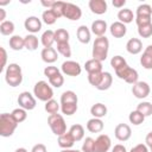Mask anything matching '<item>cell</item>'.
<instances>
[{
	"mask_svg": "<svg viewBox=\"0 0 152 152\" xmlns=\"http://www.w3.org/2000/svg\"><path fill=\"white\" fill-rule=\"evenodd\" d=\"M109 51V40L106 36L103 37H97L94 40L93 44V50H91V56L94 59H97L100 62L106 61Z\"/></svg>",
	"mask_w": 152,
	"mask_h": 152,
	"instance_id": "6da1fadb",
	"label": "cell"
},
{
	"mask_svg": "<svg viewBox=\"0 0 152 152\" xmlns=\"http://www.w3.org/2000/svg\"><path fill=\"white\" fill-rule=\"evenodd\" d=\"M61 110L65 115H74L77 112V103H63L61 104Z\"/></svg>",
	"mask_w": 152,
	"mask_h": 152,
	"instance_id": "60d3db41",
	"label": "cell"
},
{
	"mask_svg": "<svg viewBox=\"0 0 152 152\" xmlns=\"http://www.w3.org/2000/svg\"><path fill=\"white\" fill-rule=\"evenodd\" d=\"M112 146V140L107 134H100L95 139L94 152H108Z\"/></svg>",
	"mask_w": 152,
	"mask_h": 152,
	"instance_id": "8fae6325",
	"label": "cell"
},
{
	"mask_svg": "<svg viewBox=\"0 0 152 152\" xmlns=\"http://www.w3.org/2000/svg\"><path fill=\"white\" fill-rule=\"evenodd\" d=\"M75 142H76L75 139L72 138V135H71L69 132H66V133H64V134H62V135L58 137V145H59V147H62L63 150L71 148Z\"/></svg>",
	"mask_w": 152,
	"mask_h": 152,
	"instance_id": "603a6c76",
	"label": "cell"
},
{
	"mask_svg": "<svg viewBox=\"0 0 152 152\" xmlns=\"http://www.w3.org/2000/svg\"><path fill=\"white\" fill-rule=\"evenodd\" d=\"M18 127V122L13 119L12 114L2 113L0 115V135L4 138H8L13 135Z\"/></svg>",
	"mask_w": 152,
	"mask_h": 152,
	"instance_id": "3957f363",
	"label": "cell"
},
{
	"mask_svg": "<svg viewBox=\"0 0 152 152\" xmlns=\"http://www.w3.org/2000/svg\"><path fill=\"white\" fill-rule=\"evenodd\" d=\"M49 83H50L51 87L61 88V87L63 86V83H64V77H63L62 72H59V74H57V75L50 77V78H49Z\"/></svg>",
	"mask_w": 152,
	"mask_h": 152,
	"instance_id": "f6af8a7d",
	"label": "cell"
},
{
	"mask_svg": "<svg viewBox=\"0 0 152 152\" xmlns=\"http://www.w3.org/2000/svg\"><path fill=\"white\" fill-rule=\"evenodd\" d=\"M68 132L72 135V138L75 139V141H81L84 138V127L82 125H80V124L72 125Z\"/></svg>",
	"mask_w": 152,
	"mask_h": 152,
	"instance_id": "83f0119b",
	"label": "cell"
},
{
	"mask_svg": "<svg viewBox=\"0 0 152 152\" xmlns=\"http://www.w3.org/2000/svg\"><path fill=\"white\" fill-rule=\"evenodd\" d=\"M126 64H127V63H126V59H125L122 56H120V55H116V56L112 57V59H110V66H112L114 70H118V69L125 66Z\"/></svg>",
	"mask_w": 152,
	"mask_h": 152,
	"instance_id": "ab89813d",
	"label": "cell"
},
{
	"mask_svg": "<svg viewBox=\"0 0 152 152\" xmlns=\"http://www.w3.org/2000/svg\"><path fill=\"white\" fill-rule=\"evenodd\" d=\"M137 110L139 113H141L145 118L152 115V103L147 102V101H142L137 106Z\"/></svg>",
	"mask_w": 152,
	"mask_h": 152,
	"instance_id": "836d02e7",
	"label": "cell"
},
{
	"mask_svg": "<svg viewBox=\"0 0 152 152\" xmlns=\"http://www.w3.org/2000/svg\"><path fill=\"white\" fill-rule=\"evenodd\" d=\"M48 125L51 128L52 133L55 135H57V137L66 133V124H65V120L58 113L49 115V118H48Z\"/></svg>",
	"mask_w": 152,
	"mask_h": 152,
	"instance_id": "5b68a950",
	"label": "cell"
},
{
	"mask_svg": "<svg viewBox=\"0 0 152 152\" xmlns=\"http://www.w3.org/2000/svg\"><path fill=\"white\" fill-rule=\"evenodd\" d=\"M76 36H77V39H78L80 43H82V44H88V43L90 42V38H91V31H90L86 25H81V26L77 28Z\"/></svg>",
	"mask_w": 152,
	"mask_h": 152,
	"instance_id": "44dd1931",
	"label": "cell"
},
{
	"mask_svg": "<svg viewBox=\"0 0 152 152\" xmlns=\"http://www.w3.org/2000/svg\"><path fill=\"white\" fill-rule=\"evenodd\" d=\"M128 120H129V122L133 124L134 126H139V125H141V124L144 122L145 116L135 109V110H133V112L129 113V115H128Z\"/></svg>",
	"mask_w": 152,
	"mask_h": 152,
	"instance_id": "8d00e7d4",
	"label": "cell"
},
{
	"mask_svg": "<svg viewBox=\"0 0 152 152\" xmlns=\"http://www.w3.org/2000/svg\"><path fill=\"white\" fill-rule=\"evenodd\" d=\"M40 43L43 44L44 48H52V44L55 43V31L52 30L44 31L40 37Z\"/></svg>",
	"mask_w": 152,
	"mask_h": 152,
	"instance_id": "4316f807",
	"label": "cell"
},
{
	"mask_svg": "<svg viewBox=\"0 0 152 152\" xmlns=\"http://www.w3.org/2000/svg\"><path fill=\"white\" fill-rule=\"evenodd\" d=\"M57 52L61 53L63 57H71V48L69 43H62V44H57Z\"/></svg>",
	"mask_w": 152,
	"mask_h": 152,
	"instance_id": "b9f144b4",
	"label": "cell"
},
{
	"mask_svg": "<svg viewBox=\"0 0 152 152\" xmlns=\"http://www.w3.org/2000/svg\"><path fill=\"white\" fill-rule=\"evenodd\" d=\"M150 150H151V152H152V146H151V147H150Z\"/></svg>",
	"mask_w": 152,
	"mask_h": 152,
	"instance_id": "be15d7a7",
	"label": "cell"
},
{
	"mask_svg": "<svg viewBox=\"0 0 152 152\" xmlns=\"http://www.w3.org/2000/svg\"><path fill=\"white\" fill-rule=\"evenodd\" d=\"M77 102H78V97H77L76 93L72 90H65L61 95V104H63V103H77Z\"/></svg>",
	"mask_w": 152,
	"mask_h": 152,
	"instance_id": "4dcf8cb0",
	"label": "cell"
},
{
	"mask_svg": "<svg viewBox=\"0 0 152 152\" xmlns=\"http://www.w3.org/2000/svg\"><path fill=\"white\" fill-rule=\"evenodd\" d=\"M112 152H127V150H126V147H125L124 145L116 144V145H114V147L112 148Z\"/></svg>",
	"mask_w": 152,
	"mask_h": 152,
	"instance_id": "11a10c76",
	"label": "cell"
},
{
	"mask_svg": "<svg viewBox=\"0 0 152 152\" xmlns=\"http://www.w3.org/2000/svg\"><path fill=\"white\" fill-rule=\"evenodd\" d=\"M107 23L102 19H97L95 21L91 23V27H90V31L91 33H94L96 37H103L106 31H107Z\"/></svg>",
	"mask_w": 152,
	"mask_h": 152,
	"instance_id": "e0dca14e",
	"label": "cell"
},
{
	"mask_svg": "<svg viewBox=\"0 0 152 152\" xmlns=\"http://www.w3.org/2000/svg\"><path fill=\"white\" fill-rule=\"evenodd\" d=\"M140 64L146 70L152 69V44H150V45H147V48H145V50L140 57Z\"/></svg>",
	"mask_w": 152,
	"mask_h": 152,
	"instance_id": "2e32d148",
	"label": "cell"
},
{
	"mask_svg": "<svg viewBox=\"0 0 152 152\" xmlns=\"http://www.w3.org/2000/svg\"><path fill=\"white\" fill-rule=\"evenodd\" d=\"M112 83H113V76H112V74L108 72V71H103V76H102L101 83L99 84V87H97L96 89L102 90V91H103V90H107V89L110 88Z\"/></svg>",
	"mask_w": 152,
	"mask_h": 152,
	"instance_id": "f546056e",
	"label": "cell"
},
{
	"mask_svg": "<svg viewBox=\"0 0 152 152\" xmlns=\"http://www.w3.org/2000/svg\"><path fill=\"white\" fill-rule=\"evenodd\" d=\"M10 4V1H4V2H0V6H4V5H7Z\"/></svg>",
	"mask_w": 152,
	"mask_h": 152,
	"instance_id": "6125c7cd",
	"label": "cell"
},
{
	"mask_svg": "<svg viewBox=\"0 0 152 152\" xmlns=\"http://www.w3.org/2000/svg\"><path fill=\"white\" fill-rule=\"evenodd\" d=\"M33 95L36 99L43 102H48L53 97V90L50 83L45 81H38L33 87Z\"/></svg>",
	"mask_w": 152,
	"mask_h": 152,
	"instance_id": "277c9868",
	"label": "cell"
},
{
	"mask_svg": "<svg viewBox=\"0 0 152 152\" xmlns=\"http://www.w3.org/2000/svg\"><path fill=\"white\" fill-rule=\"evenodd\" d=\"M102 76H103V71H102V72H96V74H88V82H89L93 87L97 88L99 84L101 83Z\"/></svg>",
	"mask_w": 152,
	"mask_h": 152,
	"instance_id": "ee69618b",
	"label": "cell"
},
{
	"mask_svg": "<svg viewBox=\"0 0 152 152\" xmlns=\"http://www.w3.org/2000/svg\"><path fill=\"white\" fill-rule=\"evenodd\" d=\"M40 57L43 59V62L48 63V64H52L57 61L58 58V52L56 49L53 48H44L40 52Z\"/></svg>",
	"mask_w": 152,
	"mask_h": 152,
	"instance_id": "9a60e30c",
	"label": "cell"
},
{
	"mask_svg": "<svg viewBox=\"0 0 152 152\" xmlns=\"http://www.w3.org/2000/svg\"><path fill=\"white\" fill-rule=\"evenodd\" d=\"M14 152H28V151H27L25 147H19V148H17Z\"/></svg>",
	"mask_w": 152,
	"mask_h": 152,
	"instance_id": "94428289",
	"label": "cell"
},
{
	"mask_svg": "<svg viewBox=\"0 0 152 152\" xmlns=\"http://www.w3.org/2000/svg\"><path fill=\"white\" fill-rule=\"evenodd\" d=\"M17 101H18L19 107L24 108L25 110H32V109L36 108V104H37L36 97L30 91H23V93H20Z\"/></svg>",
	"mask_w": 152,
	"mask_h": 152,
	"instance_id": "52a82bcc",
	"label": "cell"
},
{
	"mask_svg": "<svg viewBox=\"0 0 152 152\" xmlns=\"http://www.w3.org/2000/svg\"><path fill=\"white\" fill-rule=\"evenodd\" d=\"M138 33L141 38H150L152 36V23L148 25L139 26L138 27Z\"/></svg>",
	"mask_w": 152,
	"mask_h": 152,
	"instance_id": "bcb514c9",
	"label": "cell"
},
{
	"mask_svg": "<svg viewBox=\"0 0 152 152\" xmlns=\"http://www.w3.org/2000/svg\"><path fill=\"white\" fill-rule=\"evenodd\" d=\"M44 7H46L48 10H51L52 7H53V5L56 4V1H45V0H42V2H40Z\"/></svg>",
	"mask_w": 152,
	"mask_h": 152,
	"instance_id": "9f6ffc18",
	"label": "cell"
},
{
	"mask_svg": "<svg viewBox=\"0 0 152 152\" xmlns=\"http://www.w3.org/2000/svg\"><path fill=\"white\" fill-rule=\"evenodd\" d=\"M114 135L119 141H127L132 135V129L127 124H119L114 129Z\"/></svg>",
	"mask_w": 152,
	"mask_h": 152,
	"instance_id": "7c38bea8",
	"label": "cell"
},
{
	"mask_svg": "<svg viewBox=\"0 0 152 152\" xmlns=\"http://www.w3.org/2000/svg\"><path fill=\"white\" fill-rule=\"evenodd\" d=\"M44 108H45V110L51 115V114H56V113H58V110H59L61 107H59V103H58L56 100L51 99V100H49L48 102H45Z\"/></svg>",
	"mask_w": 152,
	"mask_h": 152,
	"instance_id": "f35d334b",
	"label": "cell"
},
{
	"mask_svg": "<svg viewBox=\"0 0 152 152\" xmlns=\"http://www.w3.org/2000/svg\"><path fill=\"white\" fill-rule=\"evenodd\" d=\"M8 44H10V48L14 51H20L23 49H25V39L18 34H14V36H11L10 40H8Z\"/></svg>",
	"mask_w": 152,
	"mask_h": 152,
	"instance_id": "d4e9b609",
	"label": "cell"
},
{
	"mask_svg": "<svg viewBox=\"0 0 152 152\" xmlns=\"http://www.w3.org/2000/svg\"><path fill=\"white\" fill-rule=\"evenodd\" d=\"M135 17H152V7L148 4H142L137 7Z\"/></svg>",
	"mask_w": 152,
	"mask_h": 152,
	"instance_id": "e575fe53",
	"label": "cell"
},
{
	"mask_svg": "<svg viewBox=\"0 0 152 152\" xmlns=\"http://www.w3.org/2000/svg\"><path fill=\"white\" fill-rule=\"evenodd\" d=\"M14 23L11 20H5L0 24V33L2 36H11L14 32Z\"/></svg>",
	"mask_w": 152,
	"mask_h": 152,
	"instance_id": "d6a6232c",
	"label": "cell"
},
{
	"mask_svg": "<svg viewBox=\"0 0 152 152\" xmlns=\"http://www.w3.org/2000/svg\"><path fill=\"white\" fill-rule=\"evenodd\" d=\"M118 19H119L120 23H122V24L126 25V24L132 23L133 19H135V17H134L132 10H129V8H121L118 12Z\"/></svg>",
	"mask_w": 152,
	"mask_h": 152,
	"instance_id": "cb8c5ba5",
	"label": "cell"
},
{
	"mask_svg": "<svg viewBox=\"0 0 152 152\" xmlns=\"http://www.w3.org/2000/svg\"><path fill=\"white\" fill-rule=\"evenodd\" d=\"M61 71H59V69L57 68V66H53V65H49V66H46L45 69H44V75L48 77V80L50 78V77H52V76H55V75H57V74H59Z\"/></svg>",
	"mask_w": 152,
	"mask_h": 152,
	"instance_id": "c3c4849f",
	"label": "cell"
},
{
	"mask_svg": "<svg viewBox=\"0 0 152 152\" xmlns=\"http://www.w3.org/2000/svg\"><path fill=\"white\" fill-rule=\"evenodd\" d=\"M63 17L69 20H78L82 17V10L80 6L71 4V2H64L63 7Z\"/></svg>",
	"mask_w": 152,
	"mask_h": 152,
	"instance_id": "ba28073f",
	"label": "cell"
},
{
	"mask_svg": "<svg viewBox=\"0 0 152 152\" xmlns=\"http://www.w3.org/2000/svg\"><path fill=\"white\" fill-rule=\"evenodd\" d=\"M94 148H95V139L87 137L82 144L81 151L82 152H94Z\"/></svg>",
	"mask_w": 152,
	"mask_h": 152,
	"instance_id": "7bdbcfd3",
	"label": "cell"
},
{
	"mask_svg": "<svg viewBox=\"0 0 152 152\" xmlns=\"http://www.w3.org/2000/svg\"><path fill=\"white\" fill-rule=\"evenodd\" d=\"M150 86L147 82H144V81H138L137 83H134L132 86V94L137 97V99H146L148 95H150Z\"/></svg>",
	"mask_w": 152,
	"mask_h": 152,
	"instance_id": "30bf717a",
	"label": "cell"
},
{
	"mask_svg": "<svg viewBox=\"0 0 152 152\" xmlns=\"http://www.w3.org/2000/svg\"><path fill=\"white\" fill-rule=\"evenodd\" d=\"M115 75L120 78V80H124L126 83H129V84H134L138 82V78H139V75H138V71L133 68H131L128 64H126L125 66L115 70Z\"/></svg>",
	"mask_w": 152,
	"mask_h": 152,
	"instance_id": "8992f818",
	"label": "cell"
},
{
	"mask_svg": "<svg viewBox=\"0 0 152 152\" xmlns=\"http://www.w3.org/2000/svg\"><path fill=\"white\" fill-rule=\"evenodd\" d=\"M0 52H1V66H0V71H2L6 66V62H7V52L5 50V48L0 46Z\"/></svg>",
	"mask_w": 152,
	"mask_h": 152,
	"instance_id": "f907efd6",
	"label": "cell"
},
{
	"mask_svg": "<svg viewBox=\"0 0 152 152\" xmlns=\"http://www.w3.org/2000/svg\"><path fill=\"white\" fill-rule=\"evenodd\" d=\"M88 6L94 14H99V15L104 14L107 12V8H108L107 2L104 0H90Z\"/></svg>",
	"mask_w": 152,
	"mask_h": 152,
	"instance_id": "5bb4252c",
	"label": "cell"
},
{
	"mask_svg": "<svg viewBox=\"0 0 152 152\" xmlns=\"http://www.w3.org/2000/svg\"><path fill=\"white\" fill-rule=\"evenodd\" d=\"M112 4H113L114 7L121 10V8H124V6H125V4H126V0H113Z\"/></svg>",
	"mask_w": 152,
	"mask_h": 152,
	"instance_id": "db71d44e",
	"label": "cell"
},
{
	"mask_svg": "<svg viewBox=\"0 0 152 152\" xmlns=\"http://www.w3.org/2000/svg\"><path fill=\"white\" fill-rule=\"evenodd\" d=\"M57 20V17L55 15V13L51 10H45L42 14V21L46 25H53Z\"/></svg>",
	"mask_w": 152,
	"mask_h": 152,
	"instance_id": "74e56055",
	"label": "cell"
},
{
	"mask_svg": "<svg viewBox=\"0 0 152 152\" xmlns=\"http://www.w3.org/2000/svg\"><path fill=\"white\" fill-rule=\"evenodd\" d=\"M61 152H82L80 150H72V148H66V150H62Z\"/></svg>",
	"mask_w": 152,
	"mask_h": 152,
	"instance_id": "91938a15",
	"label": "cell"
},
{
	"mask_svg": "<svg viewBox=\"0 0 152 152\" xmlns=\"http://www.w3.org/2000/svg\"><path fill=\"white\" fill-rule=\"evenodd\" d=\"M24 26L25 28L31 33V34H34L37 32H39L42 30V20L38 18V17H34V15H31V17H27L24 21Z\"/></svg>",
	"mask_w": 152,
	"mask_h": 152,
	"instance_id": "4fadbf2b",
	"label": "cell"
},
{
	"mask_svg": "<svg viewBox=\"0 0 152 152\" xmlns=\"http://www.w3.org/2000/svg\"><path fill=\"white\" fill-rule=\"evenodd\" d=\"M5 81L10 87H18L23 82V71L19 64L10 63L5 70Z\"/></svg>",
	"mask_w": 152,
	"mask_h": 152,
	"instance_id": "7a4b0ae2",
	"label": "cell"
},
{
	"mask_svg": "<svg viewBox=\"0 0 152 152\" xmlns=\"http://www.w3.org/2000/svg\"><path fill=\"white\" fill-rule=\"evenodd\" d=\"M31 152H48V150H46V146L44 144H37L32 147Z\"/></svg>",
	"mask_w": 152,
	"mask_h": 152,
	"instance_id": "f5cc1de1",
	"label": "cell"
},
{
	"mask_svg": "<svg viewBox=\"0 0 152 152\" xmlns=\"http://www.w3.org/2000/svg\"><path fill=\"white\" fill-rule=\"evenodd\" d=\"M11 114H12L13 119H14L18 124H20V122L25 121V120H26V118H27V110H25V109H24V108H21V107L13 109Z\"/></svg>",
	"mask_w": 152,
	"mask_h": 152,
	"instance_id": "d590c367",
	"label": "cell"
},
{
	"mask_svg": "<svg viewBox=\"0 0 152 152\" xmlns=\"http://www.w3.org/2000/svg\"><path fill=\"white\" fill-rule=\"evenodd\" d=\"M107 112H108V109H107L106 104L100 103V102L93 104L90 108V114L93 115V118H97V119H102L103 116H106Z\"/></svg>",
	"mask_w": 152,
	"mask_h": 152,
	"instance_id": "484cf974",
	"label": "cell"
},
{
	"mask_svg": "<svg viewBox=\"0 0 152 152\" xmlns=\"http://www.w3.org/2000/svg\"><path fill=\"white\" fill-rule=\"evenodd\" d=\"M145 142H146V146L147 147H151L152 146V132L147 133V135L145 138Z\"/></svg>",
	"mask_w": 152,
	"mask_h": 152,
	"instance_id": "6f0895ef",
	"label": "cell"
},
{
	"mask_svg": "<svg viewBox=\"0 0 152 152\" xmlns=\"http://www.w3.org/2000/svg\"><path fill=\"white\" fill-rule=\"evenodd\" d=\"M84 69L88 74H96V72H102V62L97 59H89L84 63Z\"/></svg>",
	"mask_w": 152,
	"mask_h": 152,
	"instance_id": "7402d4cb",
	"label": "cell"
},
{
	"mask_svg": "<svg viewBox=\"0 0 152 152\" xmlns=\"http://www.w3.org/2000/svg\"><path fill=\"white\" fill-rule=\"evenodd\" d=\"M63 7H64V1H56V4L53 5V7L51 8V11L55 13V15L58 18L63 17Z\"/></svg>",
	"mask_w": 152,
	"mask_h": 152,
	"instance_id": "7dc6e473",
	"label": "cell"
},
{
	"mask_svg": "<svg viewBox=\"0 0 152 152\" xmlns=\"http://www.w3.org/2000/svg\"><path fill=\"white\" fill-rule=\"evenodd\" d=\"M69 32L65 28H57L55 31V42L57 44H62V43H69Z\"/></svg>",
	"mask_w": 152,
	"mask_h": 152,
	"instance_id": "1f68e13d",
	"label": "cell"
},
{
	"mask_svg": "<svg viewBox=\"0 0 152 152\" xmlns=\"http://www.w3.org/2000/svg\"><path fill=\"white\" fill-rule=\"evenodd\" d=\"M61 70L64 75L75 77V76H78L82 72V66L80 65V63H77L75 61H65V62L62 63Z\"/></svg>",
	"mask_w": 152,
	"mask_h": 152,
	"instance_id": "9c48e42d",
	"label": "cell"
},
{
	"mask_svg": "<svg viewBox=\"0 0 152 152\" xmlns=\"http://www.w3.org/2000/svg\"><path fill=\"white\" fill-rule=\"evenodd\" d=\"M126 50L131 55H138L142 50V42L139 38H131L126 43Z\"/></svg>",
	"mask_w": 152,
	"mask_h": 152,
	"instance_id": "d6986e66",
	"label": "cell"
},
{
	"mask_svg": "<svg viewBox=\"0 0 152 152\" xmlns=\"http://www.w3.org/2000/svg\"><path fill=\"white\" fill-rule=\"evenodd\" d=\"M109 31H110V34L114 37V38H122L126 36L127 33V27L125 24L120 23V21H114L110 27H109Z\"/></svg>",
	"mask_w": 152,
	"mask_h": 152,
	"instance_id": "ac0fdd59",
	"label": "cell"
},
{
	"mask_svg": "<svg viewBox=\"0 0 152 152\" xmlns=\"http://www.w3.org/2000/svg\"><path fill=\"white\" fill-rule=\"evenodd\" d=\"M151 18L152 17H135V24H137L138 27L139 26H144V25H148V24L152 23Z\"/></svg>",
	"mask_w": 152,
	"mask_h": 152,
	"instance_id": "681fc988",
	"label": "cell"
},
{
	"mask_svg": "<svg viewBox=\"0 0 152 152\" xmlns=\"http://www.w3.org/2000/svg\"><path fill=\"white\" fill-rule=\"evenodd\" d=\"M87 129L90 132V133H100L104 125H103V121L101 119H97V118H91L87 121V125H86Z\"/></svg>",
	"mask_w": 152,
	"mask_h": 152,
	"instance_id": "ffe728a7",
	"label": "cell"
},
{
	"mask_svg": "<svg viewBox=\"0 0 152 152\" xmlns=\"http://www.w3.org/2000/svg\"><path fill=\"white\" fill-rule=\"evenodd\" d=\"M129 152H148V147L146 146V144H138L132 147Z\"/></svg>",
	"mask_w": 152,
	"mask_h": 152,
	"instance_id": "816d5d0a",
	"label": "cell"
},
{
	"mask_svg": "<svg viewBox=\"0 0 152 152\" xmlns=\"http://www.w3.org/2000/svg\"><path fill=\"white\" fill-rule=\"evenodd\" d=\"M24 39H25V49H26V50H28V51H34V50L38 49L39 40H38V37H37V36L28 33L26 37H24Z\"/></svg>",
	"mask_w": 152,
	"mask_h": 152,
	"instance_id": "f1b7e54d",
	"label": "cell"
},
{
	"mask_svg": "<svg viewBox=\"0 0 152 152\" xmlns=\"http://www.w3.org/2000/svg\"><path fill=\"white\" fill-rule=\"evenodd\" d=\"M5 18H6V11L0 7V21L4 23L5 21Z\"/></svg>",
	"mask_w": 152,
	"mask_h": 152,
	"instance_id": "680465c9",
	"label": "cell"
}]
</instances>
